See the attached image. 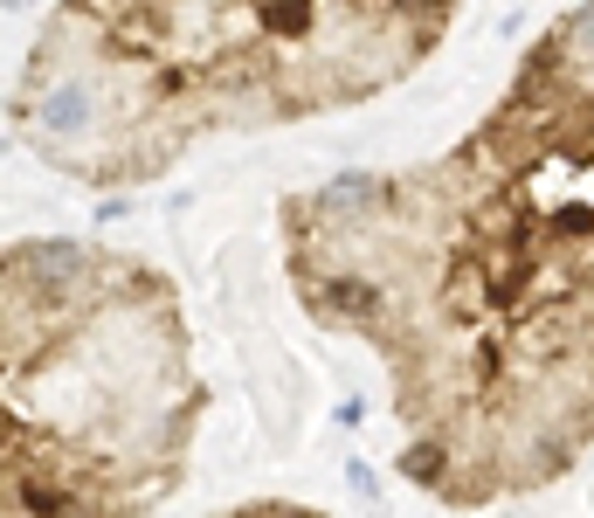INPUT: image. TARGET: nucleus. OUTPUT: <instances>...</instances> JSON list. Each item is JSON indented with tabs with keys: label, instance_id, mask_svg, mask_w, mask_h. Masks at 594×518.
I'll return each instance as SVG.
<instances>
[{
	"label": "nucleus",
	"instance_id": "1",
	"mask_svg": "<svg viewBox=\"0 0 594 518\" xmlns=\"http://www.w3.org/2000/svg\"><path fill=\"white\" fill-rule=\"evenodd\" d=\"M283 270L380 359L415 490L484 511L560 484L594 450V0L450 152L283 201Z\"/></svg>",
	"mask_w": 594,
	"mask_h": 518
},
{
	"label": "nucleus",
	"instance_id": "2",
	"mask_svg": "<svg viewBox=\"0 0 594 518\" xmlns=\"http://www.w3.org/2000/svg\"><path fill=\"white\" fill-rule=\"evenodd\" d=\"M463 0H56L14 139L84 187H145L201 139L270 132L415 76Z\"/></svg>",
	"mask_w": 594,
	"mask_h": 518
},
{
	"label": "nucleus",
	"instance_id": "3",
	"mask_svg": "<svg viewBox=\"0 0 594 518\" xmlns=\"http://www.w3.org/2000/svg\"><path fill=\"white\" fill-rule=\"evenodd\" d=\"M0 518H152L194 463L208 387L180 291L97 242L0 263Z\"/></svg>",
	"mask_w": 594,
	"mask_h": 518
},
{
	"label": "nucleus",
	"instance_id": "4",
	"mask_svg": "<svg viewBox=\"0 0 594 518\" xmlns=\"http://www.w3.org/2000/svg\"><path fill=\"white\" fill-rule=\"evenodd\" d=\"M222 518H325L318 505H298V498H249L236 511H222Z\"/></svg>",
	"mask_w": 594,
	"mask_h": 518
}]
</instances>
